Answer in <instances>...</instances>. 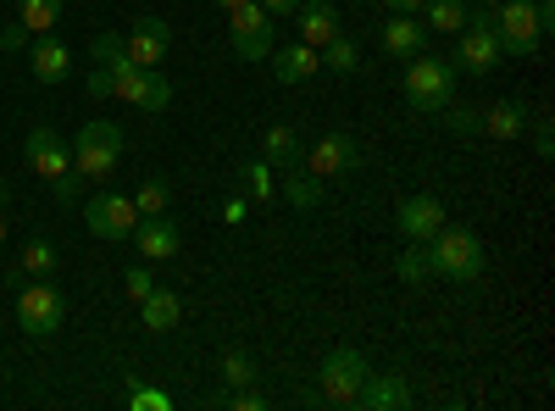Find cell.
<instances>
[{
  "mask_svg": "<svg viewBox=\"0 0 555 411\" xmlns=\"http://www.w3.org/2000/svg\"><path fill=\"white\" fill-rule=\"evenodd\" d=\"M240 184H245V201H256V206L272 201V178H267V162H261V156L240 167Z\"/></svg>",
  "mask_w": 555,
  "mask_h": 411,
  "instance_id": "obj_31",
  "label": "cell"
},
{
  "mask_svg": "<svg viewBox=\"0 0 555 411\" xmlns=\"http://www.w3.org/2000/svg\"><path fill=\"white\" fill-rule=\"evenodd\" d=\"M89 95H95V101H106V95H112V73H106V67L89 73Z\"/></svg>",
  "mask_w": 555,
  "mask_h": 411,
  "instance_id": "obj_39",
  "label": "cell"
},
{
  "mask_svg": "<svg viewBox=\"0 0 555 411\" xmlns=\"http://www.w3.org/2000/svg\"><path fill=\"white\" fill-rule=\"evenodd\" d=\"M222 384H228V389L256 384V356H250V350H228V356H222Z\"/></svg>",
  "mask_w": 555,
  "mask_h": 411,
  "instance_id": "obj_30",
  "label": "cell"
},
{
  "mask_svg": "<svg viewBox=\"0 0 555 411\" xmlns=\"http://www.w3.org/2000/svg\"><path fill=\"white\" fill-rule=\"evenodd\" d=\"M83 222H89V234H101V240H128L133 222H139L133 195H112V190H106V195H89Z\"/></svg>",
  "mask_w": 555,
  "mask_h": 411,
  "instance_id": "obj_8",
  "label": "cell"
},
{
  "mask_svg": "<svg viewBox=\"0 0 555 411\" xmlns=\"http://www.w3.org/2000/svg\"><path fill=\"white\" fill-rule=\"evenodd\" d=\"M505 7V0H467V23H489L494 28V12Z\"/></svg>",
  "mask_w": 555,
  "mask_h": 411,
  "instance_id": "obj_34",
  "label": "cell"
},
{
  "mask_svg": "<svg viewBox=\"0 0 555 411\" xmlns=\"http://www.w3.org/2000/svg\"><path fill=\"white\" fill-rule=\"evenodd\" d=\"M178 317H183V300L172 295V290H151L145 300H139V323H145L151 334H167V329H178Z\"/></svg>",
  "mask_w": 555,
  "mask_h": 411,
  "instance_id": "obj_22",
  "label": "cell"
},
{
  "mask_svg": "<svg viewBox=\"0 0 555 411\" xmlns=\"http://www.w3.org/2000/svg\"><path fill=\"white\" fill-rule=\"evenodd\" d=\"M56 267H62V256H56L51 240H28L23 245V272L28 279H56Z\"/></svg>",
  "mask_w": 555,
  "mask_h": 411,
  "instance_id": "obj_27",
  "label": "cell"
},
{
  "mask_svg": "<svg viewBox=\"0 0 555 411\" xmlns=\"http://www.w3.org/2000/svg\"><path fill=\"white\" fill-rule=\"evenodd\" d=\"M261 7H267L272 17H295V7H300V0H261Z\"/></svg>",
  "mask_w": 555,
  "mask_h": 411,
  "instance_id": "obj_41",
  "label": "cell"
},
{
  "mask_svg": "<svg viewBox=\"0 0 555 411\" xmlns=\"http://www.w3.org/2000/svg\"><path fill=\"white\" fill-rule=\"evenodd\" d=\"M217 406H234V411H261V406H267V400H261V395H256V389H250V384H245V389H240V395H217Z\"/></svg>",
  "mask_w": 555,
  "mask_h": 411,
  "instance_id": "obj_33",
  "label": "cell"
},
{
  "mask_svg": "<svg viewBox=\"0 0 555 411\" xmlns=\"http://www.w3.org/2000/svg\"><path fill=\"white\" fill-rule=\"evenodd\" d=\"M133 406H156V411H167L172 400H167V395H156V389H133Z\"/></svg>",
  "mask_w": 555,
  "mask_h": 411,
  "instance_id": "obj_40",
  "label": "cell"
},
{
  "mask_svg": "<svg viewBox=\"0 0 555 411\" xmlns=\"http://www.w3.org/2000/svg\"><path fill=\"white\" fill-rule=\"evenodd\" d=\"M17 23L28 34H51L62 23V0H17Z\"/></svg>",
  "mask_w": 555,
  "mask_h": 411,
  "instance_id": "obj_25",
  "label": "cell"
},
{
  "mask_svg": "<svg viewBox=\"0 0 555 411\" xmlns=\"http://www.w3.org/2000/svg\"><path fill=\"white\" fill-rule=\"evenodd\" d=\"M0 51H28V28H23V23L7 28V34H0Z\"/></svg>",
  "mask_w": 555,
  "mask_h": 411,
  "instance_id": "obj_38",
  "label": "cell"
},
{
  "mask_svg": "<svg viewBox=\"0 0 555 411\" xmlns=\"http://www.w3.org/2000/svg\"><path fill=\"white\" fill-rule=\"evenodd\" d=\"M28 73H34V84H67L73 78V44H62L56 34H34L28 39Z\"/></svg>",
  "mask_w": 555,
  "mask_h": 411,
  "instance_id": "obj_10",
  "label": "cell"
},
{
  "mask_svg": "<svg viewBox=\"0 0 555 411\" xmlns=\"http://www.w3.org/2000/svg\"><path fill=\"white\" fill-rule=\"evenodd\" d=\"M416 17H423L428 34H461L467 28V0H428Z\"/></svg>",
  "mask_w": 555,
  "mask_h": 411,
  "instance_id": "obj_24",
  "label": "cell"
},
{
  "mask_svg": "<svg viewBox=\"0 0 555 411\" xmlns=\"http://www.w3.org/2000/svg\"><path fill=\"white\" fill-rule=\"evenodd\" d=\"M128 240L139 245V256H145V261H172V256L183 251V234H178V222H172L167 211H162V217H139Z\"/></svg>",
  "mask_w": 555,
  "mask_h": 411,
  "instance_id": "obj_15",
  "label": "cell"
},
{
  "mask_svg": "<svg viewBox=\"0 0 555 411\" xmlns=\"http://www.w3.org/2000/svg\"><path fill=\"white\" fill-rule=\"evenodd\" d=\"M384 7H389V12H411V17H416V12L428 7V0H384Z\"/></svg>",
  "mask_w": 555,
  "mask_h": 411,
  "instance_id": "obj_42",
  "label": "cell"
},
{
  "mask_svg": "<svg viewBox=\"0 0 555 411\" xmlns=\"http://www.w3.org/2000/svg\"><path fill=\"white\" fill-rule=\"evenodd\" d=\"M494 39H500V56L533 62V56H539V44H544V28H539L533 0H505V7L494 12Z\"/></svg>",
  "mask_w": 555,
  "mask_h": 411,
  "instance_id": "obj_4",
  "label": "cell"
},
{
  "mask_svg": "<svg viewBox=\"0 0 555 411\" xmlns=\"http://www.w3.org/2000/svg\"><path fill=\"white\" fill-rule=\"evenodd\" d=\"M478 128L489 133V140H522L528 106H522V101H494L489 112H478Z\"/></svg>",
  "mask_w": 555,
  "mask_h": 411,
  "instance_id": "obj_20",
  "label": "cell"
},
{
  "mask_svg": "<svg viewBox=\"0 0 555 411\" xmlns=\"http://www.w3.org/2000/svg\"><path fill=\"white\" fill-rule=\"evenodd\" d=\"M0 34H7V23H0Z\"/></svg>",
  "mask_w": 555,
  "mask_h": 411,
  "instance_id": "obj_46",
  "label": "cell"
},
{
  "mask_svg": "<svg viewBox=\"0 0 555 411\" xmlns=\"http://www.w3.org/2000/svg\"><path fill=\"white\" fill-rule=\"evenodd\" d=\"M151 290H156L151 267H128V272H122V295H128V300H145Z\"/></svg>",
  "mask_w": 555,
  "mask_h": 411,
  "instance_id": "obj_32",
  "label": "cell"
},
{
  "mask_svg": "<svg viewBox=\"0 0 555 411\" xmlns=\"http://www.w3.org/2000/svg\"><path fill=\"white\" fill-rule=\"evenodd\" d=\"M295 17H300V39L317 44V51L339 34V7H334V0H300Z\"/></svg>",
  "mask_w": 555,
  "mask_h": 411,
  "instance_id": "obj_19",
  "label": "cell"
},
{
  "mask_svg": "<svg viewBox=\"0 0 555 411\" xmlns=\"http://www.w3.org/2000/svg\"><path fill=\"white\" fill-rule=\"evenodd\" d=\"M450 67H455V73H473V78L494 73V67H500V39H494V28H489V23H467V28H461V44H455Z\"/></svg>",
  "mask_w": 555,
  "mask_h": 411,
  "instance_id": "obj_9",
  "label": "cell"
},
{
  "mask_svg": "<svg viewBox=\"0 0 555 411\" xmlns=\"http://www.w3.org/2000/svg\"><path fill=\"white\" fill-rule=\"evenodd\" d=\"M378 44H384V56H389V62H411V56H423V51H428V28H423V17H411V12H389Z\"/></svg>",
  "mask_w": 555,
  "mask_h": 411,
  "instance_id": "obj_14",
  "label": "cell"
},
{
  "mask_svg": "<svg viewBox=\"0 0 555 411\" xmlns=\"http://www.w3.org/2000/svg\"><path fill=\"white\" fill-rule=\"evenodd\" d=\"M533 156H555V133H550V117L533 123Z\"/></svg>",
  "mask_w": 555,
  "mask_h": 411,
  "instance_id": "obj_37",
  "label": "cell"
},
{
  "mask_svg": "<svg viewBox=\"0 0 555 411\" xmlns=\"http://www.w3.org/2000/svg\"><path fill=\"white\" fill-rule=\"evenodd\" d=\"M167 44H172V28H167L162 17H133L122 51H128L133 67H162V62H167Z\"/></svg>",
  "mask_w": 555,
  "mask_h": 411,
  "instance_id": "obj_13",
  "label": "cell"
},
{
  "mask_svg": "<svg viewBox=\"0 0 555 411\" xmlns=\"http://www.w3.org/2000/svg\"><path fill=\"white\" fill-rule=\"evenodd\" d=\"M172 206V190H167V178H145V184L133 190V211L139 217H162Z\"/></svg>",
  "mask_w": 555,
  "mask_h": 411,
  "instance_id": "obj_28",
  "label": "cell"
},
{
  "mask_svg": "<svg viewBox=\"0 0 555 411\" xmlns=\"http://www.w3.org/2000/svg\"><path fill=\"white\" fill-rule=\"evenodd\" d=\"M272 12L261 7V0H240L234 12H228V34H234V56L240 62H267L278 44H272Z\"/></svg>",
  "mask_w": 555,
  "mask_h": 411,
  "instance_id": "obj_7",
  "label": "cell"
},
{
  "mask_svg": "<svg viewBox=\"0 0 555 411\" xmlns=\"http://www.w3.org/2000/svg\"><path fill=\"white\" fill-rule=\"evenodd\" d=\"M439 117H450V128H455V133H478V112H455V101H450Z\"/></svg>",
  "mask_w": 555,
  "mask_h": 411,
  "instance_id": "obj_36",
  "label": "cell"
},
{
  "mask_svg": "<svg viewBox=\"0 0 555 411\" xmlns=\"http://www.w3.org/2000/svg\"><path fill=\"white\" fill-rule=\"evenodd\" d=\"M0 245H7V217H0Z\"/></svg>",
  "mask_w": 555,
  "mask_h": 411,
  "instance_id": "obj_44",
  "label": "cell"
},
{
  "mask_svg": "<svg viewBox=\"0 0 555 411\" xmlns=\"http://www.w3.org/2000/svg\"><path fill=\"white\" fill-rule=\"evenodd\" d=\"M322 73H339V78H350V73H361V51L345 39V34H334L328 44H322Z\"/></svg>",
  "mask_w": 555,
  "mask_h": 411,
  "instance_id": "obj_26",
  "label": "cell"
},
{
  "mask_svg": "<svg viewBox=\"0 0 555 411\" xmlns=\"http://www.w3.org/2000/svg\"><path fill=\"white\" fill-rule=\"evenodd\" d=\"M51 190H56V206H73V201H78V172H62V178H51Z\"/></svg>",
  "mask_w": 555,
  "mask_h": 411,
  "instance_id": "obj_35",
  "label": "cell"
},
{
  "mask_svg": "<svg viewBox=\"0 0 555 411\" xmlns=\"http://www.w3.org/2000/svg\"><path fill=\"white\" fill-rule=\"evenodd\" d=\"M366 373H373V368H366V356L356 345H334L328 356H322V368H317V389H322L328 406H356Z\"/></svg>",
  "mask_w": 555,
  "mask_h": 411,
  "instance_id": "obj_5",
  "label": "cell"
},
{
  "mask_svg": "<svg viewBox=\"0 0 555 411\" xmlns=\"http://www.w3.org/2000/svg\"><path fill=\"white\" fill-rule=\"evenodd\" d=\"M361 167V145L350 140V133H322L317 145H306V172L328 178V172H350Z\"/></svg>",
  "mask_w": 555,
  "mask_h": 411,
  "instance_id": "obj_16",
  "label": "cell"
},
{
  "mask_svg": "<svg viewBox=\"0 0 555 411\" xmlns=\"http://www.w3.org/2000/svg\"><path fill=\"white\" fill-rule=\"evenodd\" d=\"M0 206H7V184H0Z\"/></svg>",
  "mask_w": 555,
  "mask_h": 411,
  "instance_id": "obj_45",
  "label": "cell"
},
{
  "mask_svg": "<svg viewBox=\"0 0 555 411\" xmlns=\"http://www.w3.org/2000/svg\"><path fill=\"white\" fill-rule=\"evenodd\" d=\"M405 101H411V112H428V117H439L450 101H455V67L444 62V56H411L405 62Z\"/></svg>",
  "mask_w": 555,
  "mask_h": 411,
  "instance_id": "obj_3",
  "label": "cell"
},
{
  "mask_svg": "<svg viewBox=\"0 0 555 411\" xmlns=\"http://www.w3.org/2000/svg\"><path fill=\"white\" fill-rule=\"evenodd\" d=\"M23 156H28V167H34V178H62V172H73V145L62 140L56 128H34L28 133V145H23Z\"/></svg>",
  "mask_w": 555,
  "mask_h": 411,
  "instance_id": "obj_12",
  "label": "cell"
},
{
  "mask_svg": "<svg viewBox=\"0 0 555 411\" xmlns=\"http://www.w3.org/2000/svg\"><path fill=\"white\" fill-rule=\"evenodd\" d=\"M356 406H361V411H400V406H411V389H405L400 373H366Z\"/></svg>",
  "mask_w": 555,
  "mask_h": 411,
  "instance_id": "obj_18",
  "label": "cell"
},
{
  "mask_svg": "<svg viewBox=\"0 0 555 411\" xmlns=\"http://www.w3.org/2000/svg\"><path fill=\"white\" fill-rule=\"evenodd\" d=\"M428 245V267L439 272V279H450V284H478L483 279V240L473 234V228H439L434 240H423Z\"/></svg>",
  "mask_w": 555,
  "mask_h": 411,
  "instance_id": "obj_1",
  "label": "cell"
},
{
  "mask_svg": "<svg viewBox=\"0 0 555 411\" xmlns=\"http://www.w3.org/2000/svg\"><path fill=\"white\" fill-rule=\"evenodd\" d=\"M395 272H400L405 284H423V279H434V267H428V245H411V240H405V251H400Z\"/></svg>",
  "mask_w": 555,
  "mask_h": 411,
  "instance_id": "obj_29",
  "label": "cell"
},
{
  "mask_svg": "<svg viewBox=\"0 0 555 411\" xmlns=\"http://www.w3.org/2000/svg\"><path fill=\"white\" fill-rule=\"evenodd\" d=\"M117 162H122V128L106 117H89L73 140V172L83 184H101V178L117 172Z\"/></svg>",
  "mask_w": 555,
  "mask_h": 411,
  "instance_id": "obj_2",
  "label": "cell"
},
{
  "mask_svg": "<svg viewBox=\"0 0 555 411\" xmlns=\"http://www.w3.org/2000/svg\"><path fill=\"white\" fill-rule=\"evenodd\" d=\"M211 7H222V12H234V7H240V0H211Z\"/></svg>",
  "mask_w": 555,
  "mask_h": 411,
  "instance_id": "obj_43",
  "label": "cell"
},
{
  "mask_svg": "<svg viewBox=\"0 0 555 411\" xmlns=\"http://www.w3.org/2000/svg\"><path fill=\"white\" fill-rule=\"evenodd\" d=\"M300 156H306V145H300V133L289 123H272L261 133V162L267 167H300Z\"/></svg>",
  "mask_w": 555,
  "mask_h": 411,
  "instance_id": "obj_21",
  "label": "cell"
},
{
  "mask_svg": "<svg viewBox=\"0 0 555 411\" xmlns=\"http://www.w3.org/2000/svg\"><path fill=\"white\" fill-rule=\"evenodd\" d=\"M284 201L295 211H317L322 201H328V190H322L317 172H300V167H284Z\"/></svg>",
  "mask_w": 555,
  "mask_h": 411,
  "instance_id": "obj_23",
  "label": "cell"
},
{
  "mask_svg": "<svg viewBox=\"0 0 555 411\" xmlns=\"http://www.w3.org/2000/svg\"><path fill=\"white\" fill-rule=\"evenodd\" d=\"M267 62H272V78L278 84H311L322 73V51H317V44H306V39L284 44V51H272Z\"/></svg>",
  "mask_w": 555,
  "mask_h": 411,
  "instance_id": "obj_17",
  "label": "cell"
},
{
  "mask_svg": "<svg viewBox=\"0 0 555 411\" xmlns=\"http://www.w3.org/2000/svg\"><path fill=\"white\" fill-rule=\"evenodd\" d=\"M395 228H400V240H411V245L434 240L439 228H444V201L439 195H405L395 206Z\"/></svg>",
  "mask_w": 555,
  "mask_h": 411,
  "instance_id": "obj_11",
  "label": "cell"
},
{
  "mask_svg": "<svg viewBox=\"0 0 555 411\" xmlns=\"http://www.w3.org/2000/svg\"><path fill=\"white\" fill-rule=\"evenodd\" d=\"M17 323H23L28 339H51V334L67 323V295H62L51 279L23 284V295H17Z\"/></svg>",
  "mask_w": 555,
  "mask_h": 411,
  "instance_id": "obj_6",
  "label": "cell"
}]
</instances>
